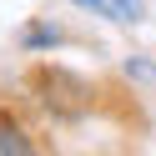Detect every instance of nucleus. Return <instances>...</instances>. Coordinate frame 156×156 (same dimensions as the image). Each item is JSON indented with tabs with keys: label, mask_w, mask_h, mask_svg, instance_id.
<instances>
[{
	"label": "nucleus",
	"mask_w": 156,
	"mask_h": 156,
	"mask_svg": "<svg viewBox=\"0 0 156 156\" xmlns=\"http://www.w3.org/2000/svg\"><path fill=\"white\" fill-rule=\"evenodd\" d=\"M96 10L111 15V20H136V15H141V0H101Z\"/></svg>",
	"instance_id": "obj_1"
},
{
	"label": "nucleus",
	"mask_w": 156,
	"mask_h": 156,
	"mask_svg": "<svg viewBox=\"0 0 156 156\" xmlns=\"http://www.w3.org/2000/svg\"><path fill=\"white\" fill-rule=\"evenodd\" d=\"M0 151H15V156H25V151H30V141H25L15 126H5V131H0Z\"/></svg>",
	"instance_id": "obj_2"
},
{
	"label": "nucleus",
	"mask_w": 156,
	"mask_h": 156,
	"mask_svg": "<svg viewBox=\"0 0 156 156\" xmlns=\"http://www.w3.org/2000/svg\"><path fill=\"white\" fill-rule=\"evenodd\" d=\"M81 5H101V0H81Z\"/></svg>",
	"instance_id": "obj_3"
}]
</instances>
